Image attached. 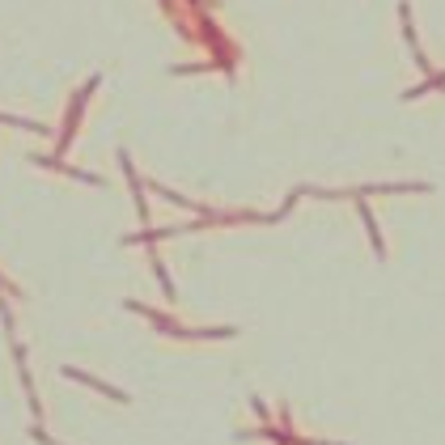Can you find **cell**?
I'll return each mask as SVG.
<instances>
[{
    "label": "cell",
    "instance_id": "6da1fadb",
    "mask_svg": "<svg viewBox=\"0 0 445 445\" xmlns=\"http://www.w3.org/2000/svg\"><path fill=\"white\" fill-rule=\"evenodd\" d=\"M64 373H68L73 382H85V386H93V391H102L106 399H119V403H128V395H123V391H115V386H106V382H98V377H89V373H81V369H73V365H68Z\"/></svg>",
    "mask_w": 445,
    "mask_h": 445
},
{
    "label": "cell",
    "instance_id": "7a4b0ae2",
    "mask_svg": "<svg viewBox=\"0 0 445 445\" xmlns=\"http://www.w3.org/2000/svg\"><path fill=\"white\" fill-rule=\"evenodd\" d=\"M361 220H365V225H369V238H373V250H377V255H382V250H386V246H382V234H377V220H373V212H369V208H365V204H361Z\"/></svg>",
    "mask_w": 445,
    "mask_h": 445
},
{
    "label": "cell",
    "instance_id": "3957f363",
    "mask_svg": "<svg viewBox=\"0 0 445 445\" xmlns=\"http://www.w3.org/2000/svg\"><path fill=\"white\" fill-rule=\"evenodd\" d=\"M34 161L55 165V170H64V161H55V157H34ZM73 179H81V183H98V174H81V170H73Z\"/></svg>",
    "mask_w": 445,
    "mask_h": 445
},
{
    "label": "cell",
    "instance_id": "277c9868",
    "mask_svg": "<svg viewBox=\"0 0 445 445\" xmlns=\"http://www.w3.org/2000/svg\"><path fill=\"white\" fill-rule=\"evenodd\" d=\"M0 123H5V128H22V132H47V128H38L30 119H13V115H0Z\"/></svg>",
    "mask_w": 445,
    "mask_h": 445
}]
</instances>
